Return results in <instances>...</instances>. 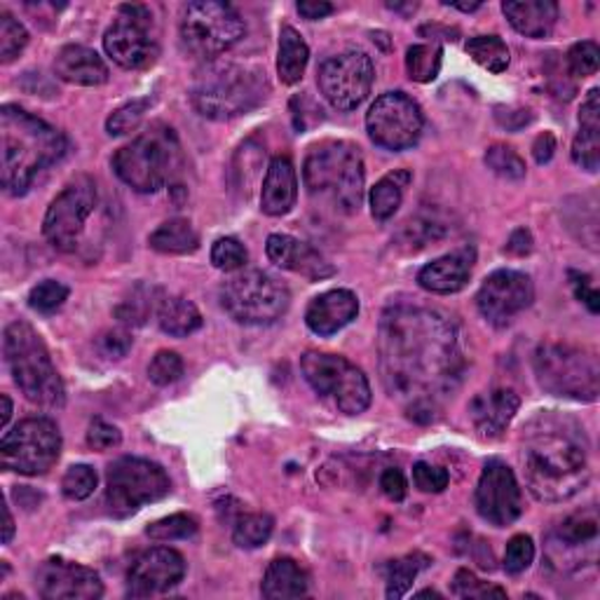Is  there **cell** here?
<instances>
[{"label": "cell", "mask_w": 600, "mask_h": 600, "mask_svg": "<svg viewBox=\"0 0 600 600\" xmlns=\"http://www.w3.org/2000/svg\"><path fill=\"white\" fill-rule=\"evenodd\" d=\"M378 354L387 395L415 423L437 417L467 368L458 324L439 310L420 305H392L383 312Z\"/></svg>", "instance_id": "6da1fadb"}, {"label": "cell", "mask_w": 600, "mask_h": 600, "mask_svg": "<svg viewBox=\"0 0 600 600\" xmlns=\"http://www.w3.org/2000/svg\"><path fill=\"white\" fill-rule=\"evenodd\" d=\"M591 443L575 417L542 411L521 439V462L528 490L539 502H565L589 484Z\"/></svg>", "instance_id": "7a4b0ae2"}, {"label": "cell", "mask_w": 600, "mask_h": 600, "mask_svg": "<svg viewBox=\"0 0 600 600\" xmlns=\"http://www.w3.org/2000/svg\"><path fill=\"white\" fill-rule=\"evenodd\" d=\"M66 150L64 134L45 120L10 103L0 109V182L10 195H24Z\"/></svg>", "instance_id": "3957f363"}, {"label": "cell", "mask_w": 600, "mask_h": 600, "mask_svg": "<svg viewBox=\"0 0 600 600\" xmlns=\"http://www.w3.org/2000/svg\"><path fill=\"white\" fill-rule=\"evenodd\" d=\"M310 200L336 216H352L364 202V158L359 146L328 139L310 148L303 164Z\"/></svg>", "instance_id": "277c9868"}, {"label": "cell", "mask_w": 600, "mask_h": 600, "mask_svg": "<svg viewBox=\"0 0 600 600\" xmlns=\"http://www.w3.org/2000/svg\"><path fill=\"white\" fill-rule=\"evenodd\" d=\"M270 92L265 73L237 62H209L195 75L190 101L209 120H233L259 109Z\"/></svg>", "instance_id": "5b68a950"}, {"label": "cell", "mask_w": 600, "mask_h": 600, "mask_svg": "<svg viewBox=\"0 0 600 600\" xmlns=\"http://www.w3.org/2000/svg\"><path fill=\"white\" fill-rule=\"evenodd\" d=\"M5 362L22 395L42 409H62L66 389L52 364L48 345L26 322H12L3 334Z\"/></svg>", "instance_id": "8992f818"}, {"label": "cell", "mask_w": 600, "mask_h": 600, "mask_svg": "<svg viewBox=\"0 0 600 600\" xmlns=\"http://www.w3.org/2000/svg\"><path fill=\"white\" fill-rule=\"evenodd\" d=\"M184 167V150L167 125H150L113 155V170L137 192H158Z\"/></svg>", "instance_id": "52a82bcc"}, {"label": "cell", "mask_w": 600, "mask_h": 600, "mask_svg": "<svg viewBox=\"0 0 600 600\" xmlns=\"http://www.w3.org/2000/svg\"><path fill=\"white\" fill-rule=\"evenodd\" d=\"M539 387L553 397L596 401L600 395L598 357L577 345L542 342L533 359Z\"/></svg>", "instance_id": "ba28073f"}, {"label": "cell", "mask_w": 600, "mask_h": 600, "mask_svg": "<svg viewBox=\"0 0 600 600\" xmlns=\"http://www.w3.org/2000/svg\"><path fill=\"white\" fill-rule=\"evenodd\" d=\"M221 305L237 324L267 326L279 322L289 310L287 284L263 270L237 273L221 287Z\"/></svg>", "instance_id": "9c48e42d"}, {"label": "cell", "mask_w": 600, "mask_h": 600, "mask_svg": "<svg viewBox=\"0 0 600 600\" xmlns=\"http://www.w3.org/2000/svg\"><path fill=\"white\" fill-rule=\"evenodd\" d=\"M247 24L233 5L218 0L188 3L178 22V36L186 52L200 59H214L245 38Z\"/></svg>", "instance_id": "30bf717a"}, {"label": "cell", "mask_w": 600, "mask_h": 600, "mask_svg": "<svg viewBox=\"0 0 600 600\" xmlns=\"http://www.w3.org/2000/svg\"><path fill=\"white\" fill-rule=\"evenodd\" d=\"M300 371L322 399L332 401L345 415H359L371 407V385L362 368L348 359L328 352H305L300 357Z\"/></svg>", "instance_id": "8fae6325"}, {"label": "cell", "mask_w": 600, "mask_h": 600, "mask_svg": "<svg viewBox=\"0 0 600 600\" xmlns=\"http://www.w3.org/2000/svg\"><path fill=\"white\" fill-rule=\"evenodd\" d=\"M172 482L158 462L143 458H120L109 467L107 507L111 516H134L146 504L167 498Z\"/></svg>", "instance_id": "7c38bea8"}, {"label": "cell", "mask_w": 600, "mask_h": 600, "mask_svg": "<svg viewBox=\"0 0 600 600\" xmlns=\"http://www.w3.org/2000/svg\"><path fill=\"white\" fill-rule=\"evenodd\" d=\"M62 455V432L50 417H26L5 432L0 441V462L22 476L48 474Z\"/></svg>", "instance_id": "4fadbf2b"}, {"label": "cell", "mask_w": 600, "mask_h": 600, "mask_svg": "<svg viewBox=\"0 0 600 600\" xmlns=\"http://www.w3.org/2000/svg\"><path fill=\"white\" fill-rule=\"evenodd\" d=\"M99 204L97 184L89 176H78L48 207L42 221V235L62 253H75L83 245L87 223Z\"/></svg>", "instance_id": "5bb4252c"}, {"label": "cell", "mask_w": 600, "mask_h": 600, "mask_svg": "<svg viewBox=\"0 0 600 600\" xmlns=\"http://www.w3.org/2000/svg\"><path fill=\"white\" fill-rule=\"evenodd\" d=\"M103 50L120 68H148L160 54L153 34V12L146 5H123L103 34Z\"/></svg>", "instance_id": "9a60e30c"}, {"label": "cell", "mask_w": 600, "mask_h": 600, "mask_svg": "<svg viewBox=\"0 0 600 600\" xmlns=\"http://www.w3.org/2000/svg\"><path fill=\"white\" fill-rule=\"evenodd\" d=\"M425 117L417 103L403 92H385L366 113V132L385 150H409L423 137Z\"/></svg>", "instance_id": "2e32d148"}, {"label": "cell", "mask_w": 600, "mask_h": 600, "mask_svg": "<svg viewBox=\"0 0 600 600\" xmlns=\"http://www.w3.org/2000/svg\"><path fill=\"white\" fill-rule=\"evenodd\" d=\"M375 66L362 50H345L328 57L317 71V85L324 99L338 111H354L371 95Z\"/></svg>", "instance_id": "e0dca14e"}, {"label": "cell", "mask_w": 600, "mask_h": 600, "mask_svg": "<svg viewBox=\"0 0 600 600\" xmlns=\"http://www.w3.org/2000/svg\"><path fill=\"white\" fill-rule=\"evenodd\" d=\"M535 300L533 279L518 270H498L484 279L476 293V308L492 326H507Z\"/></svg>", "instance_id": "ac0fdd59"}, {"label": "cell", "mask_w": 600, "mask_h": 600, "mask_svg": "<svg viewBox=\"0 0 600 600\" xmlns=\"http://www.w3.org/2000/svg\"><path fill=\"white\" fill-rule=\"evenodd\" d=\"M476 512L495 528H507L523 514V498L516 474L504 462H488L474 492Z\"/></svg>", "instance_id": "d6986e66"}, {"label": "cell", "mask_w": 600, "mask_h": 600, "mask_svg": "<svg viewBox=\"0 0 600 600\" xmlns=\"http://www.w3.org/2000/svg\"><path fill=\"white\" fill-rule=\"evenodd\" d=\"M598 535L600 521L593 507L570 514L549 537V563L557 565L561 573L584 565L587 559L596 563Z\"/></svg>", "instance_id": "ffe728a7"}, {"label": "cell", "mask_w": 600, "mask_h": 600, "mask_svg": "<svg viewBox=\"0 0 600 600\" xmlns=\"http://www.w3.org/2000/svg\"><path fill=\"white\" fill-rule=\"evenodd\" d=\"M186 577V559L176 549L153 547L132 563L127 575V593L148 598L170 591Z\"/></svg>", "instance_id": "44dd1931"}, {"label": "cell", "mask_w": 600, "mask_h": 600, "mask_svg": "<svg viewBox=\"0 0 600 600\" xmlns=\"http://www.w3.org/2000/svg\"><path fill=\"white\" fill-rule=\"evenodd\" d=\"M36 584L45 600H97L103 596V582L95 570L66 559L45 561Z\"/></svg>", "instance_id": "7402d4cb"}, {"label": "cell", "mask_w": 600, "mask_h": 600, "mask_svg": "<svg viewBox=\"0 0 600 600\" xmlns=\"http://www.w3.org/2000/svg\"><path fill=\"white\" fill-rule=\"evenodd\" d=\"M267 259L273 261L277 267L291 270L296 275H303L308 279H324L332 277L336 270L328 263L317 249H312L308 242H300V239L275 233L267 237Z\"/></svg>", "instance_id": "603a6c76"}, {"label": "cell", "mask_w": 600, "mask_h": 600, "mask_svg": "<svg viewBox=\"0 0 600 600\" xmlns=\"http://www.w3.org/2000/svg\"><path fill=\"white\" fill-rule=\"evenodd\" d=\"M474 261H476V251L472 247L446 253V257L432 261L420 270L417 284L429 293H439V296L458 293L467 287L474 270Z\"/></svg>", "instance_id": "cb8c5ba5"}, {"label": "cell", "mask_w": 600, "mask_h": 600, "mask_svg": "<svg viewBox=\"0 0 600 600\" xmlns=\"http://www.w3.org/2000/svg\"><path fill=\"white\" fill-rule=\"evenodd\" d=\"M359 314V298L350 289H334L317 296L308 305L305 324L312 334L334 336L352 324Z\"/></svg>", "instance_id": "d4e9b609"}, {"label": "cell", "mask_w": 600, "mask_h": 600, "mask_svg": "<svg viewBox=\"0 0 600 600\" xmlns=\"http://www.w3.org/2000/svg\"><path fill=\"white\" fill-rule=\"evenodd\" d=\"M521 399L514 389H492V392H484L472 399L470 403V417L474 427L488 439L502 437V432L512 423L514 415L518 413Z\"/></svg>", "instance_id": "484cf974"}, {"label": "cell", "mask_w": 600, "mask_h": 600, "mask_svg": "<svg viewBox=\"0 0 600 600\" xmlns=\"http://www.w3.org/2000/svg\"><path fill=\"white\" fill-rule=\"evenodd\" d=\"M298 200V174L291 158H273L263 182L261 209L267 216H287Z\"/></svg>", "instance_id": "4316f807"}, {"label": "cell", "mask_w": 600, "mask_h": 600, "mask_svg": "<svg viewBox=\"0 0 600 600\" xmlns=\"http://www.w3.org/2000/svg\"><path fill=\"white\" fill-rule=\"evenodd\" d=\"M54 73L59 80L80 87H97L109 80V66L85 45H66L59 50L54 57Z\"/></svg>", "instance_id": "83f0119b"}, {"label": "cell", "mask_w": 600, "mask_h": 600, "mask_svg": "<svg viewBox=\"0 0 600 600\" xmlns=\"http://www.w3.org/2000/svg\"><path fill=\"white\" fill-rule=\"evenodd\" d=\"M504 17L525 38H547L559 22V5L553 0H509L502 3Z\"/></svg>", "instance_id": "f1b7e54d"}, {"label": "cell", "mask_w": 600, "mask_h": 600, "mask_svg": "<svg viewBox=\"0 0 600 600\" xmlns=\"http://www.w3.org/2000/svg\"><path fill=\"white\" fill-rule=\"evenodd\" d=\"M573 162L591 174L600 167V89H591L579 109V132L573 141Z\"/></svg>", "instance_id": "f546056e"}, {"label": "cell", "mask_w": 600, "mask_h": 600, "mask_svg": "<svg viewBox=\"0 0 600 600\" xmlns=\"http://www.w3.org/2000/svg\"><path fill=\"white\" fill-rule=\"evenodd\" d=\"M261 593L267 600H291L308 593V575L293 559H275L267 565Z\"/></svg>", "instance_id": "4dcf8cb0"}, {"label": "cell", "mask_w": 600, "mask_h": 600, "mask_svg": "<svg viewBox=\"0 0 600 600\" xmlns=\"http://www.w3.org/2000/svg\"><path fill=\"white\" fill-rule=\"evenodd\" d=\"M158 324L162 334L172 338H186L202 326V314L192 300L184 296L164 298L158 308Z\"/></svg>", "instance_id": "1f68e13d"}, {"label": "cell", "mask_w": 600, "mask_h": 600, "mask_svg": "<svg viewBox=\"0 0 600 600\" xmlns=\"http://www.w3.org/2000/svg\"><path fill=\"white\" fill-rule=\"evenodd\" d=\"M148 245L158 253H167V257H186V253H195L200 249V235L188 218H172L164 221L148 237Z\"/></svg>", "instance_id": "d6a6232c"}, {"label": "cell", "mask_w": 600, "mask_h": 600, "mask_svg": "<svg viewBox=\"0 0 600 600\" xmlns=\"http://www.w3.org/2000/svg\"><path fill=\"white\" fill-rule=\"evenodd\" d=\"M310 62V48L293 26H282L279 50H277V73L284 85H296L303 78Z\"/></svg>", "instance_id": "836d02e7"}, {"label": "cell", "mask_w": 600, "mask_h": 600, "mask_svg": "<svg viewBox=\"0 0 600 600\" xmlns=\"http://www.w3.org/2000/svg\"><path fill=\"white\" fill-rule=\"evenodd\" d=\"M413 176L409 170H397L392 174L383 176L378 184L371 188V214L375 221H389L403 202V192H407Z\"/></svg>", "instance_id": "e575fe53"}, {"label": "cell", "mask_w": 600, "mask_h": 600, "mask_svg": "<svg viewBox=\"0 0 600 600\" xmlns=\"http://www.w3.org/2000/svg\"><path fill=\"white\" fill-rule=\"evenodd\" d=\"M432 563L425 553H409V557L387 563V598H403L413 587L415 577Z\"/></svg>", "instance_id": "d590c367"}, {"label": "cell", "mask_w": 600, "mask_h": 600, "mask_svg": "<svg viewBox=\"0 0 600 600\" xmlns=\"http://www.w3.org/2000/svg\"><path fill=\"white\" fill-rule=\"evenodd\" d=\"M464 50L478 66L490 73H502L509 66V48L500 36H474L464 45Z\"/></svg>", "instance_id": "8d00e7d4"}, {"label": "cell", "mask_w": 600, "mask_h": 600, "mask_svg": "<svg viewBox=\"0 0 600 600\" xmlns=\"http://www.w3.org/2000/svg\"><path fill=\"white\" fill-rule=\"evenodd\" d=\"M443 64V50L441 45H413L407 52V71L409 78L415 83H432L437 80V75Z\"/></svg>", "instance_id": "74e56055"}, {"label": "cell", "mask_w": 600, "mask_h": 600, "mask_svg": "<svg viewBox=\"0 0 600 600\" xmlns=\"http://www.w3.org/2000/svg\"><path fill=\"white\" fill-rule=\"evenodd\" d=\"M275 521L267 514H245L235 521L233 542L239 549H259L273 535Z\"/></svg>", "instance_id": "f35d334b"}, {"label": "cell", "mask_w": 600, "mask_h": 600, "mask_svg": "<svg viewBox=\"0 0 600 600\" xmlns=\"http://www.w3.org/2000/svg\"><path fill=\"white\" fill-rule=\"evenodd\" d=\"M28 45L26 26L14 20L10 12H0V62L10 64L17 59Z\"/></svg>", "instance_id": "ab89813d"}, {"label": "cell", "mask_w": 600, "mask_h": 600, "mask_svg": "<svg viewBox=\"0 0 600 600\" xmlns=\"http://www.w3.org/2000/svg\"><path fill=\"white\" fill-rule=\"evenodd\" d=\"M198 533V518L190 514H172L148 525L146 535L155 542H174V539H190Z\"/></svg>", "instance_id": "60d3db41"}, {"label": "cell", "mask_w": 600, "mask_h": 600, "mask_svg": "<svg viewBox=\"0 0 600 600\" xmlns=\"http://www.w3.org/2000/svg\"><path fill=\"white\" fill-rule=\"evenodd\" d=\"M158 293V289L153 287H137L132 291V296L127 300H123V303H120V308L115 310L117 314V320L123 322V324H143L148 320V312H153L160 308L158 300L153 298Z\"/></svg>", "instance_id": "b9f144b4"}, {"label": "cell", "mask_w": 600, "mask_h": 600, "mask_svg": "<svg viewBox=\"0 0 600 600\" xmlns=\"http://www.w3.org/2000/svg\"><path fill=\"white\" fill-rule=\"evenodd\" d=\"M486 164L498 176L509 178V182H521V178H525V162L512 146H490L486 153Z\"/></svg>", "instance_id": "7bdbcfd3"}, {"label": "cell", "mask_w": 600, "mask_h": 600, "mask_svg": "<svg viewBox=\"0 0 600 600\" xmlns=\"http://www.w3.org/2000/svg\"><path fill=\"white\" fill-rule=\"evenodd\" d=\"M150 109V99H132L125 107H120L109 120H107V132L111 137H125V134H132L141 125V120L146 111Z\"/></svg>", "instance_id": "ee69618b"}, {"label": "cell", "mask_w": 600, "mask_h": 600, "mask_svg": "<svg viewBox=\"0 0 600 600\" xmlns=\"http://www.w3.org/2000/svg\"><path fill=\"white\" fill-rule=\"evenodd\" d=\"M249 261L247 247L237 237H221L212 247V263L223 273H237Z\"/></svg>", "instance_id": "f6af8a7d"}, {"label": "cell", "mask_w": 600, "mask_h": 600, "mask_svg": "<svg viewBox=\"0 0 600 600\" xmlns=\"http://www.w3.org/2000/svg\"><path fill=\"white\" fill-rule=\"evenodd\" d=\"M97 484H99V476L92 467H89V464H73V467H68V472L64 474L62 490L68 500L80 502L95 492Z\"/></svg>", "instance_id": "bcb514c9"}, {"label": "cell", "mask_w": 600, "mask_h": 600, "mask_svg": "<svg viewBox=\"0 0 600 600\" xmlns=\"http://www.w3.org/2000/svg\"><path fill=\"white\" fill-rule=\"evenodd\" d=\"M66 298H68L66 284L57 279H45L38 284V287L32 289V293H28V305H32L36 312L52 314L66 303Z\"/></svg>", "instance_id": "7dc6e473"}, {"label": "cell", "mask_w": 600, "mask_h": 600, "mask_svg": "<svg viewBox=\"0 0 600 600\" xmlns=\"http://www.w3.org/2000/svg\"><path fill=\"white\" fill-rule=\"evenodd\" d=\"M184 375V359L172 350H162L148 364V378L158 387H167Z\"/></svg>", "instance_id": "c3c4849f"}, {"label": "cell", "mask_w": 600, "mask_h": 600, "mask_svg": "<svg viewBox=\"0 0 600 600\" xmlns=\"http://www.w3.org/2000/svg\"><path fill=\"white\" fill-rule=\"evenodd\" d=\"M600 64V50L593 40L575 42L567 52V71L577 75V78H589L598 71Z\"/></svg>", "instance_id": "681fc988"}, {"label": "cell", "mask_w": 600, "mask_h": 600, "mask_svg": "<svg viewBox=\"0 0 600 600\" xmlns=\"http://www.w3.org/2000/svg\"><path fill=\"white\" fill-rule=\"evenodd\" d=\"M453 593L460 598H507V591L478 579L472 570H458L453 579Z\"/></svg>", "instance_id": "f907efd6"}, {"label": "cell", "mask_w": 600, "mask_h": 600, "mask_svg": "<svg viewBox=\"0 0 600 600\" xmlns=\"http://www.w3.org/2000/svg\"><path fill=\"white\" fill-rule=\"evenodd\" d=\"M535 559V545L533 537L528 535H516L509 539L507 551H504V570L509 575H521L530 567Z\"/></svg>", "instance_id": "816d5d0a"}, {"label": "cell", "mask_w": 600, "mask_h": 600, "mask_svg": "<svg viewBox=\"0 0 600 600\" xmlns=\"http://www.w3.org/2000/svg\"><path fill=\"white\" fill-rule=\"evenodd\" d=\"M413 484L423 492H443L450 484V476L443 467H434L427 462H417L413 467Z\"/></svg>", "instance_id": "f5cc1de1"}, {"label": "cell", "mask_w": 600, "mask_h": 600, "mask_svg": "<svg viewBox=\"0 0 600 600\" xmlns=\"http://www.w3.org/2000/svg\"><path fill=\"white\" fill-rule=\"evenodd\" d=\"M120 441H123V434H120V429L111 423H107V420H92L89 423V429H87V443L89 448L95 450H111V448H117Z\"/></svg>", "instance_id": "db71d44e"}, {"label": "cell", "mask_w": 600, "mask_h": 600, "mask_svg": "<svg viewBox=\"0 0 600 600\" xmlns=\"http://www.w3.org/2000/svg\"><path fill=\"white\" fill-rule=\"evenodd\" d=\"M380 490L385 492V498H389L392 502H401L403 498H407V492H409L407 476L401 474V470H395V467L385 470L380 474Z\"/></svg>", "instance_id": "11a10c76"}, {"label": "cell", "mask_w": 600, "mask_h": 600, "mask_svg": "<svg viewBox=\"0 0 600 600\" xmlns=\"http://www.w3.org/2000/svg\"><path fill=\"white\" fill-rule=\"evenodd\" d=\"M101 350L103 354H109L111 359H123L132 350V336L123 328H113V332H107L101 336Z\"/></svg>", "instance_id": "9f6ffc18"}, {"label": "cell", "mask_w": 600, "mask_h": 600, "mask_svg": "<svg viewBox=\"0 0 600 600\" xmlns=\"http://www.w3.org/2000/svg\"><path fill=\"white\" fill-rule=\"evenodd\" d=\"M570 279H573V289H575V296L582 300L584 305H587L593 314L600 312V296L598 291L589 284V277L587 275H579V273H570Z\"/></svg>", "instance_id": "6f0895ef"}, {"label": "cell", "mask_w": 600, "mask_h": 600, "mask_svg": "<svg viewBox=\"0 0 600 600\" xmlns=\"http://www.w3.org/2000/svg\"><path fill=\"white\" fill-rule=\"evenodd\" d=\"M296 8L310 22L324 20V17H328V14L334 12V5L326 3V0H300V3Z\"/></svg>", "instance_id": "680465c9"}, {"label": "cell", "mask_w": 600, "mask_h": 600, "mask_svg": "<svg viewBox=\"0 0 600 600\" xmlns=\"http://www.w3.org/2000/svg\"><path fill=\"white\" fill-rule=\"evenodd\" d=\"M553 153H557V137H553L551 132L539 134V137L535 139V143H533L535 162L537 164H547L553 158Z\"/></svg>", "instance_id": "91938a15"}, {"label": "cell", "mask_w": 600, "mask_h": 600, "mask_svg": "<svg viewBox=\"0 0 600 600\" xmlns=\"http://www.w3.org/2000/svg\"><path fill=\"white\" fill-rule=\"evenodd\" d=\"M507 251L509 253H516V257H525V253H530L533 251V237L530 233L521 228L512 235V239H509V245H507Z\"/></svg>", "instance_id": "94428289"}, {"label": "cell", "mask_w": 600, "mask_h": 600, "mask_svg": "<svg viewBox=\"0 0 600 600\" xmlns=\"http://www.w3.org/2000/svg\"><path fill=\"white\" fill-rule=\"evenodd\" d=\"M3 516H5V523H3V545H10L12 537H14V518L10 514V507L8 504L3 507Z\"/></svg>", "instance_id": "6125c7cd"}, {"label": "cell", "mask_w": 600, "mask_h": 600, "mask_svg": "<svg viewBox=\"0 0 600 600\" xmlns=\"http://www.w3.org/2000/svg\"><path fill=\"white\" fill-rule=\"evenodd\" d=\"M0 401H3V415H0V427L5 429L8 423H10V417H12V401H10L8 395L0 397Z\"/></svg>", "instance_id": "be15d7a7"}, {"label": "cell", "mask_w": 600, "mask_h": 600, "mask_svg": "<svg viewBox=\"0 0 600 600\" xmlns=\"http://www.w3.org/2000/svg\"><path fill=\"white\" fill-rule=\"evenodd\" d=\"M443 5L455 8L460 12H474V10L482 8V3H478V0H476V3H458V0H443Z\"/></svg>", "instance_id": "e7e4bbea"}, {"label": "cell", "mask_w": 600, "mask_h": 600, "mask_svg": "<svg viewBox=\"0 0 600 600\" xmlns=\"http://www.w3.org/2000/svg\"><path fill=\"white\" fill-rule=\"evenodd\" d=\"M389 10L395 12H403V14H413L417 10V3H409V5H401V3H387Z\"/></svg>", "instance_id": "03108f58"}, {"label": "cell", "mask_w": 600, "mask_h": 600, "mask_svg": "<svg viewBox=\"0 0 600 600\" xmlns=\"http://www.w3.org/2000/svg\"><path fill=\"white\" fill-rule=\"evenodd\" d=\"M427 596H432V598H441L439 591H432V589H425V591H420V593H417V598H427Z\"/></svg>", "instance_id": "003e7915"}]
</instances>
